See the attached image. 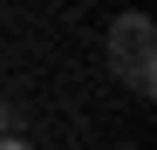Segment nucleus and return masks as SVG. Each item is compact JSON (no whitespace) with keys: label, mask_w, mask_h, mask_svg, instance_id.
I'll list each match as a JSON object with an SVG mask.
<instances>
[{"label":"nucleus","mask_w":157,"mask_h":150,"mask_svg":"<svg viewBox=\"0 0 157 150\" xmlns=\"http://www.w3.org/2000/svg\"><path fill=\"white\" fill-rule=\"evenodd\" d=\"M109 68L123 75V89H137V96L157 89V28L144 14H123L109 28Z\"/></svg>","instance_id":"nucleus-1"},{"label":"nucleus","mask_w":157,"mask_h":150,"mask_svg":"<svg viewBox=\"0 0 157 150\" xmlns=\"http://www.w3.org/2000/svg\"><path fill=\"white\" fill-rule=\"evenodd\" d=\"M0 137H21V116H14V103L0 96Z\"/></svg>","instance_id":"nucleus-2"},{"label":"nucleus","mask_w":157,"mask_h":150,"mask_svg":"<svg viewBox=\"0 0 157 150\" xmlns=\"http://www.w3.org/2000/svg\"><path fill=\"white\" fill-rule=\"evenodd\" d=\"M0 150H34V143L28 137H0Z\"/></svg>","instance_id":"nucleus-3"}]
</instances>
